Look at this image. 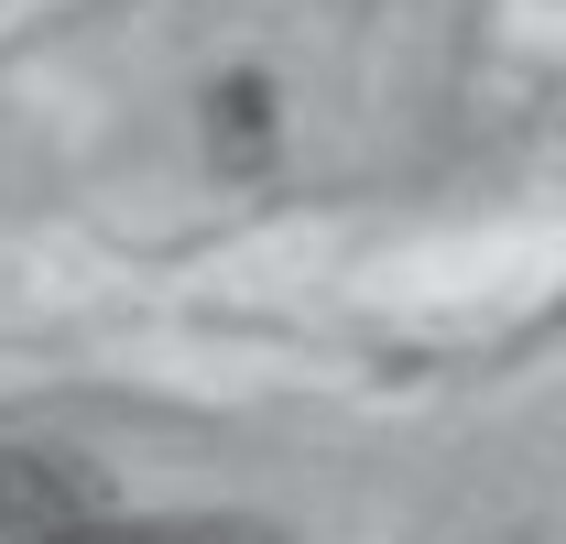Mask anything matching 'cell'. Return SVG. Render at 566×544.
<instances>
[{
	"mask_svg": "<svg viewBox=\"0 0 566 544\" xmlns=\"http://www.w3.org/2000/svg\"><path fill=\"white\" fill-rule=\"evenodd\" d=\"M44 544H251V534H229V523H76V534H44Z\"/></svg>",
	"mask_w": 566,
	"mask_h": 544,
	"instance_id": "obj_2",
	"label": "cell"
},
{
	"mask_svg": "<svg viewBox=\"0 0 566 544\" xmlns=\"http://www.w3.org/2000/svg\"><path fill=\"white\" fill-rule=\"evenodd\" d=\"M251 132H273V87L229 76V87H218V142H251Z\"/></svg>",
	"mask_w": 566,
	"mask_h": 544,
	"instance_id": "obj_3",
	"label": "cell"
},
{
	"mask_svg": "<svg viewBox=\"0 0 566 544\" xmlns=\"http://www.w3.org/2000/svg\"><path fill=\"white\" fill-rule=\"evenodd\" d=\"M109 512V479L66 458V447H11L0 436V544H44V534H76Z\"/></svg>",
	"mask_w": 566,
	"mask_h": 544,
	"instance_id": "obj_1",
	"label": "cell"
}]
</instances>
